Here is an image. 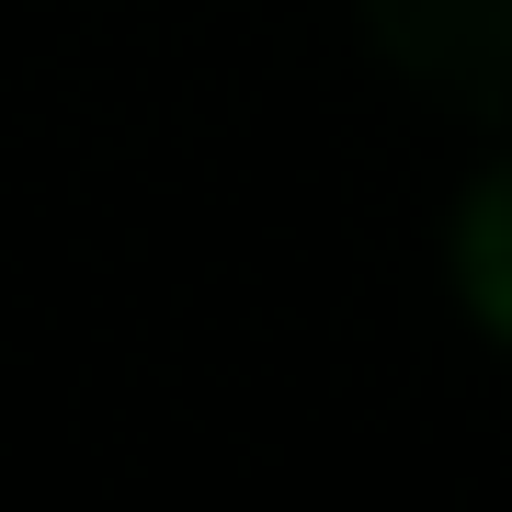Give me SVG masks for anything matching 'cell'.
Segmentation results:
<instances>
[{
  "mask_svg": "<svg viewBox=\"0 0 512 512\" xmlns=\"http://www.w3.org/2000/svg\"><path fill=\"white\" fill-rule=\"evenodd\" d=\"M444 251H456V296H467V319L490 330V342H512V148L456 194Z\"/></svg>",
  "mask_w": 512,
  "mask_h": 512,
  "instance_id": "obj_2",
  "label": "cell"
},
{
  "mask_svg": "<svg viewBox=\"0 0 512 512\" xmlns=\"http://www.w3.org/2000/svg\"><path fill=\"white\" fill-rule=\"evenodd\" d=\"M365 46L444 114H512V0H353Z\"/></svg>",
  "mask_w": 512,
  "mask_h": 512,
  "instance_id": "obj_1",
  "label": "cell"
}]
</instances>
